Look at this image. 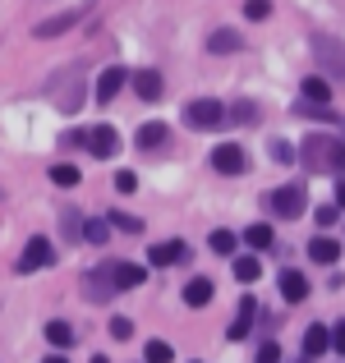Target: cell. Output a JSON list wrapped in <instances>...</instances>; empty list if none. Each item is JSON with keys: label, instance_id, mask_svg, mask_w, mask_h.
<instances>
[{"label": "cell", "instance_id": "44dd1931", "mask_svg": "<svg viewBox=\"0 0 345 363\" xmlns=\"http://www.w3.org/2000/svg\"><path fill=\"white\" fill-rule=\"evenodd\" d=\"M83 18V9H70V14H55V18H46V23H37V37H55V33H65V28H74Z\"/></svg>", "mask_w": 345, "mask_h": 363}, {"label": "cell", "instance_id": "7402d4cb", "mask_svg": "<svg viewBox=\"0 0 345 363\" xmlns=\"http://www.w3.org/2000/svg\"><path fill=\"white\" fill-rule=\"evenodd\" d=\"M46 340H51V345H60V350H70L79 336H74L70 322H46Z\"/></svg>", "mask_w": 345, "mask_h": 363}, {"label": "cell", "instance_id": "ffe728a7", "mask_svg": "<svg viewBox=\"0 0 345 363\" xmlns=\"http://www.w3.org/2000/svg\"><path fill=\"white\" fill-rule=\"evenodd\" d=\"M124 79H129L124 69H102V79H97V101H111L115 92L124 88Z\"/></svg>", "mask_w": 345, "mask_h": 363}, {"label": "cell", "instance_id": "3957f363", "mask_svg": "<svg viewBox=\"0 0 345 363\" xmlns=\"http://www.w3.org/2000/svg\"><path fill=\"white\" fill-rule=\"evenodd\" d=\"M55 262V248L46 235H33V240L23 244V253H18V262H14V272L18 276H28V272H46V267Z\"/></svg>", "mask_w": 345, "mask_h": 363}, {"label": "cell", "instance_id": "9c48e42d", "mask_svg": "<svg viewBox=\"0 0 345 363\" xmlns=\"http://www.w3.org/2000/svg\"><path fill=\"white\" fill-rule=\"evenodd\" d=\"M272 212L285 216V221H290V216H300V212H304V189H300V184H281V189L272 194Z\"/></svg>", "mask_w": 345, "mask_h": 363}, {"label": "cell", "instance_id": "8d00e7d4", "mask_svg": "<svg viewBox=\"0 0 345 363\" xmlns=\"http://www.w3.org/2000/svg\"><path fill=\"white\" fill-rule=\"evenodd\" d=\"M336 212H341L336 203H332V207H318V212H313V221H318L322 230H327V225H336Z\"/></svg>", "mask_w": 345, "mask_h": 363}, {"label": "cell", "instance_id": "4316f807", "mask_svg": "<svg viewBox=\"0 0 345 363\" xmlns=\"http://www.w3.org/2000/svg\"><path fill=\"white\" fill-rule=\"evenodd\" d=\"M235 276H239L244 285H253L258 276H263V262H253V257H239V262H235Z\"/></svg>", "mask_w": 345, "mask_h": 363}, {"label": "cell", "instance_id": "f35d334b", "mask_svg": "<svg viewBox=\"0 0 345 363\" xmlns=\"http://www.w3.org/2000/svg\"><path fill=\"white\" fill-rule=\"evenodd\" d=\"M336 207H345V179L336 184Z\"/></svg>", "mask_w": 345, "mask_h": 363}, {"label": "cell", "instance_id": "4fadbf2b", "mask_svg": "<svg viewBox=\"0 0 345 363\" xmlns=\"http://www.w3.org/2000/svg\"><path fill=\"white\" fill-rule=\"evenodd\" d=\"M166 138H170V129H166L161 120H148V124H143L138 133H133V143H138V152H152V147H161Z\"/></svg>", "mask_w": 345, "mask_h": 363}, {"label": "cell", "instance_id": "6da1fadb", "mask_svg": "<svg viewBox=\"0 0 345 363\" xmlns=\"http://www.w3.org/2000/svg\"><path fill=\"white\" fill-rule=\"evenodd\" d=\"M300 161L313 175H345V143L327 138V133H313V138H304Z\"/></svg>", "mask_w": 345, "mask_h": 363}, {"label": "cell", "instance_id": "d6a6232c", "mask_svg": "<svg viewBox=\"0 0 345 363\" xmlns=\"http://www.w3.org/2000/svg\"><path fill=\"white\" fill-rule=\"evenodd\" d=\"M115 189H120V194H138V175H133V170H120V175H115Z\"/></svg>", "mask_w": 345, "mask_h": 363}, {"label": "cell", "instance_id": "9a60e30c", "mask_svg": "<svg viewBox=\"0 0 345 363\" xmlns=\"http://www.w3.org/2000/svg\"><path fill=\"white\" fill-rule=\"evenodd\" d=\"M327 350H332V331L322 327V322H313V327L304 331V354L318 359V354H327Z\"/></svg>", "mask_w": 345, "mask_h": 363}, {"label": "cell", "instance_id": "cb8c5ba5", "mask_svg": "<svg viewBox=\"0 0 345 363\" xmlns=\"http://www.w3.org/2000/svg\"><path fill=\"white\" fill-rule=\"evenodd\" d=\"M244 240H248V248H272L276 235H272V225H248V230H244Z\"/></svg>", "mask_w": 345, "mask_h": 363}, {"label": "cell", "instance_id": "4dcf8cb0", "mask_svg": "<svg viewBox=\"0 0 345 363\" xmlns=\"http://www.w3.org/2000/svg\"><path fill=\"white\" fill-rule=\"evenodd\" d=\"M295 157H300V152H295V147H290L285 138H276V143H272V161H281V166H290Z\"/></svg>", "mask_w": 345, "mask_h": 363}, {"label": "cell", "instance_id": "d4e9b609", "mask_svg": "<svg viewBox=\"0 0 345 363\" xmlns=\"http://www.w3.org/2000/svg\"><path fill=\"white\" fill-rule=\"evenodd\" d=\"M106 221L115 225V230H124V235H143V221H138V216H129V212H111Z\"/></svg>", "mask_w": 345, "mask_h": 363}, {"label": "cell", "instance_id": "603a6c76", "mask_svg": "<svg viewBox=\"0 0 345 363\" xmlns=\"http://www.w3.org/2000/svg\"><path fill=\"white\" fill-rule=\"evenodd\" d=\"M304 101H318V106H327V101H332V83H327V79H304Z\"/></svg>", "mask_w": 345, "mask_h": 363}, {"label": "cell", "instance_id": "ab89813d", "mask_svg": "<svg viewBox=\"0 0 345 363\" xmlns=\"http://www.w3.org/2000/svg\"><path fill=\"white\" fill-rule=\"evenodd\" d=\"M92 363H111V359H106V354H92Z\"/></svg>", "mask_w": 345, "mask_h": 363}, {"label": "cell", "instance_id": "d6986e66", "mask_svg": "<svg viewBox=\"0 0 345 363\" xmlns=\"http://www.w3.org/2000/svg\"><path fill=\"white\" fill-rule=\"evenodd\" d=\"M133 88H138L143 101H161V92H166V88H161V74H157V69H143L138 79H133Z\"/></svg>", "mask_w": 345, "mask_h": 363}, {"label": "cell", "instance_id": "74e56055", "mask_svg": "<svg viewBox=\"0 0 345 363\" xmlns=\"http://www.w3.org/2000/svg\"><path fill=\"white\" fill-rule=\"evenodd\" d=\"M332 350H341V354H345V322L332 327Z\"/></svg>", "mask_w": 345, "mask_h": 363}, {"label": "cell", "instance_id": "277c9868", "mask_svg": "<svg viewBox=\"0 0 345 363\" xmlns=\"http://www.w3.org/2000/svg\"><path fill=\"white\" fill-rule=\"evenodd\" d=\"M185 124L189 129H221L226 124V106L217 97H198L185 106Z\"/></svg>", "mask_w": 345, "mask_h": 363}, {"label": "cell", "instance_id": "ac0fdd59", "mask_svg": "<svg viewBox=\"0 0 345 363\" xmlns=\"http://www.w3.org/2000/svg\"><path fill=\"white\" fill-rule=\"evenodd\" d=\"M253 318H258V303H253V299H244V303H239V318L230 322L226 336H230V340H244V336H248V327H253Z\"/></svg>", "mask_w": 345, "mask_h": 363}, {"label": "cell", "instance_id": "7a4b0ae2", "mask_svg": "<svg viewBox=\"0 0 345 363\" xmlns=\"http://www.w3.org/2000/svg\"><path fill=\"white\" fill-rule=\"evenodd\" d=\"M313 60L322 65V79H345V42L336 37H313Z\"/></svg>", "mask_w": 345, "mask_h": 363}, {"label": "cell", "instance_id": "484cf974", "mask_svg": "<svg viewBox=\"0 0 345 363\" xmlns=\"http://www.w3.org/2000/svg\"><path fill=\"white\" fill-rule=\"evenodd\" d=\"M83 240H88V244H106L111 240V221H102V216L88 221V225H83Z\"/></svg>", "mask_w": 345, "mask_h": 363}, {"label": "cell", "instance_id": "e575fe53", "mask_svg": "<svg viewBox=\"0 0 345 363\" xmlns=\"http://www.w3.org/2000/svg\"><path fill=\"white\" fill-rule=\"evenodd\" d=\"M111 336H115V340H129V336H133V322H129V318H111Z\"/></svg>", "mask_w": 345, "mask_h": 363}, {"label": "cell", "instance_id": "5bb4252c", "mask_svg": "<svg viewBox=\"0 0 345 363\" xmlns=\"http://www.w3.org/2000/svg\"><path fill=\"white\" fill-rule=\"evenodd\" d=\"M281 294H285V303H304L309 299V276L304 272H281Z\"/></svg>", "mask_w": 345, "mask_h": 363}, {"label": "cell", "instance_id": "836d02e7", "mask_svg": "<svg viewBox=\"0 0 345 363\" xmlns=\"http://www.w3.org/2000/svg\"><path fill=\"white\" fill-rule=\"evenodd\" d=\"M244 14L248 18H267L272 14V0H244Z\"/></svg>", "mask_w": 345, "mask_h": 363}, {"label": "cell", "instance_id": "f546056e", "mask_svg": "<svg viewBox=\"0 0 345 363\" xmlns=\"http://www.w3.org/2000/svg\"><path fill=\"white\" fill-rule=\"evenodd\" d=\"M226 120H235V124H253V120H258V106H253V101H235V116H226Z\"/></svg>", "mask_w": 345, "mask_h": 363}, {"label": "cell", "instance_id": "e0dca14e", "mask_svg": "<svg viewBox=\"0 0 345 363\" xmlns=\"http://www.w3.org/2000/svg\"><path fill=\"white\" fill-rule=\"evenodd\" d=\"M83 290H88L92 303H106V294H115V285H111L106 272H88V276H83Z\"/></svg>", "mask_w": 345, "mask_h": 363}, {"label": "cell", "instance_id": "2e32d148", "mask_svg": "<svg viewBox=\"0 0 345 363\" xmlns=\"http://www.w3.org/2000/svg\"><path fill=\"white\" fill-rule=\"evenodd\" d=\"M309 257L327 267V262H336V257H341V244L332 240V235H313V240H309Z\"/></svg>", "mask_w": 345, "mask_h": 363}, {"label": "cell", "instance_id": "30bf717a", "mask_svg": "<svg viewBox=\"0 0 345 363\" xmlns=\"http://www.w3.org/2000/svg\"><path fill=\"white\" fill-rule=\"evenodd\" d=\"M106 276H111L115 290H138V285L148 281V272H143L138 262H111V267H106Z\"/></svg>", "mask_w": 345, "mask_h": 363}, {"label": "cell", "instance_id": "8fae6325", "mask_svg": "<svg viewBox=\"0 0 345 363\" xmlns=\"http://www.w3.org/2000/svg\"><path fill=\"white\" fill-rule=\"evenodd\" d=\"M212 299H217V285H212V276H194V281L185 285V303H189V308H207Z\"/></svg>", "mask_w": 345, "mask_h": 363}, {"label": "cell", "instance_id": "52a82bcc", "mask_svg": "<svg viewBox=\"0 0 345 363\" xmlns=\"http://www.w3.org/2000/svg\"><path fill=\"white\" fill-rule=\"evenodd\" d=\"M212 170H217V175H244V170H248L244 147H235V143H221V147H212Z\"/></svg>", "mask_w": 345, "mask_h": 363}, {"label": "cell", "instance_id": "60d3db41", "mask_svg": "<svg viewBox=\"0 0 345 363\" xmlns=\"http://www.w3.org/2000/svg\"><path fill=\"white\" fill-rule=\"evenodd\" d=\"M46 363H65V359H60V354H51V359H46Z\"/></svg>", "mask_w": 345, "mask_h": 363}, {"label": "cell", "instance_id": "8992f818", "mask_svg": "<svg viewBox=\"0 0 345 363\" xmlns=\"http://www.w3.org/2000/svg\"><path fill=\"white\" fill-rule=\"evenodd\" d=\"M83 147H88L97 161H106V157H115V152H120V133H115L111 124H97V129H83Z\"/></svg>", "mask_w": 345, "mask_h": 363}, {"label": "cell", "instance_id": "83f0119b", "mask_svg": "<svg viewBox=\"0 0 345 363\" xmlns=\"http://www.w3.org/2000/svg\"><path fill=\"white\" fill-rule=\"evenodd\" d=\"M51 179L60 189H74V184H79V166H70V161H65V166H51Z\"/></svg>", "mask_w": 345, "mask_h": 363}, {"label": "cell", "instance_id": "1f68e13d", "mask_svg": "<svg viewBox=\"0 0 345 363\" xmlns=\"http://www.w3.org/2000/svg\"><path fill=\"white\" fill-rule=\"evenodd\" d=\"M212 253H235V235H230V230H212Z\"/></svg>", "mask_w": 345, "mask_h": 363}, {"label": "cell", "instance_id": "f1b7e54d", "mask_svg": "<svg viewBox=\"0 0 345 363\" xmlns=\"http://www.w3.org/2000/svg\"><path fill=\"white\" fill-rule=\"evenodd\" d=\"M143 359H148V363H170L175 354H170V345H166V340H148V350H143Z\"/></svg>", "mask_w": 345, "mask_h": 363}, {"label": "cell", "instance_id": "ba28073f", "mask_svg": "<svg viewBox=\"0 0 345 363\" xmlns=\"http://www.w3.org/2000/svg\"><path fill=\"white\" fill-rule=\"evenodd\" d=\"M148 262H157V267H180V262H189V244H185V240H161V244L148 248Z\"/></svg>", "mask_w": 345, "mask_h": 363}, {"label": "cell", "instance_id": "5b68a950", "mask_svg": "<svg viewBox=\"0 0 345 363\" xmlns=\"http://www.w3.org/2000/svg\"><path fill=\"white\" fill-rule=\"evenodd\" d=\"M65 83H51V101L65 111V116H74L79 111V101H83V83H79V69H70V74H60Z\"/></svg>", "mask_w": 345, "mask_h": 363}, {"label": "cell", "instance_id": "d590c367", "mask_svg": "<svg viewBox=\"0 0 345 363\" xmlns=\"http://www.w3.org/2000/svg\"><path fill=\"white\" fill-rule=\"evenodd\" d=\"M258 363H281V345H276V340L258 345Z\"/></svg>", "mask_w": 345, "mask_h": 363}, {"label": "cell", "instance_id": "7c38bea8", "mask_svg": "<svg viewBox=\"0 0 345 363\" xmlns=\"http://www.w3.org/2000/svg\"><path fill=\"white\" fill-rule=\"evenodd\" d=\"M239 46H244V37H239L235 28H217V33L207 37V51H212V55H235Z\"/></svg>", "mask_w": 345, "mask_h": 363}]
</instances>
